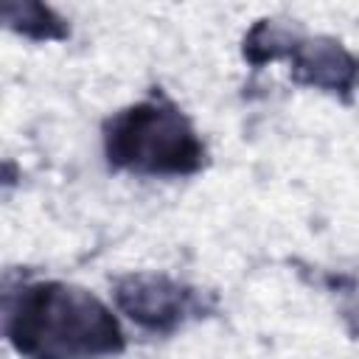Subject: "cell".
<instances>
[{
    "label": "cell",
    "instance_id": "3957f363",
    "mask_svg": "<svg viewBox=\"0 0 359 359\" xmlns=\"http://www.w3.org/2000/svg\"><path fill=\"white\" fill-rule=\"evenodd\" d=\"M121 297H123V306L132 311V317L149 325H163L165 320H174L177 311L182 309L180 289L160 278L132 280V289L121 292Z\"/></svg>",
    "mask_w": 359,
    "mask_h": 359
},
{
    "label": "cell",
    "instance_id": "7a4b0ae2",
    "mask_svg": "<svg viewBox=\"0 0 359 359\" xmlns=\"http://www.w3.org/2000/svg\"><path fill=\"white\" fill-rule=\"evenodd\" d=\"M109 154L143 171H188L199 163L202 149L177 112L137 107L118 118L109 137Z\"/></svg>",
    "mask_w": 359,
    "mask_h": 359
},
{
    "label": "cell",
    "instance_id": "6da1fadb",
    "mask_svg": "<svg viewBox=\"0 0 359 359\" xmlns=\"http://www.w3.org/2000/svg\"><path fill=\"white\" fill-rule=\"evenodd\" d=\"M11 337L20 351L36 359H84L109 353L121 331L109 311L81 289L39 286L22 297Z\"/></svg>",
    "mask_w": 359,
    "mask_h": 359
}]
</instances>
